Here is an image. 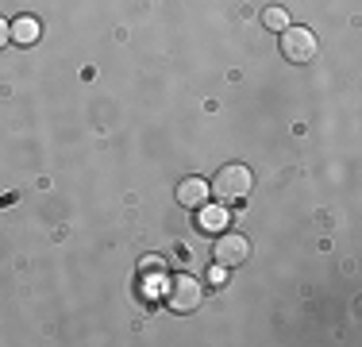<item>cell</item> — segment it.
I'll return each instance as SVG.
<instances>
[{"mask_svg": "<svg viewBox=\"0 0 362 347\" xmlns=\"http://www.w3.org/2000/svg\"><path fill=\"white\" fill-rule=\"evenodd\" d=\"M209 189L220 201H247L251 189H255V170L243 166V162H228V166L216 170V178L209 181Z\"/></svg>", "mask_w": 362, "mask_h": 347, "instance_id": "1", "label": "cell"}, {"mask_svg": "<svg viewBox=\"0 0 362 347\" xmlns=\"http://www.w3.org/2000/svg\"><path fill=\"white\" fill-rule=\"evenodd\" d=\"M151 266H154V271H162V258H158V255H146V258H139V271H151Z\"/></svg>", "mask_w": 362, "mask_h": 347, "instance_id": "11", "label": "cell"}, {"mask_svg": "<svg viewBox=\"0 0 362 347\" xmlns=\"http://www.w3.org/2000/svg\"><path fill=\"white\" fill-rule=\"evenodd\" d=\"M8 42H12V23H8L4 16H0V50H4Z\"/></svg>", "mask_w": 362, "mask_h": 347, "instance_id": "10", "label": "cell"}, {"mask_svg": "<svg viewBox=\"0 0 362 347\" xmlns=\"http://www.w3.org/2000/svg\"><path fill=\"white\" fill-rule=\"evenodd\" d=\"M204 301V285L193 274H170L166 282V305L174 312H197Z\"/></svg>", "mask_w": 362, "mask_h": 347, "instance_id": "3", "label": "cell"}, {"mask_svg": "<svg viewBox=\"0 0 362 347\" xmlns=\"http://www.w3.org/2000/svg\"><path fill=\"white\" fill-rule=\"evenodd\" d=\"M228 220H231L228 208H204L201 205V220H197V224H201V232H223V228H228Z\"/></svg>", "mask_w": 362, "mask_h": 347, "instance_id": "7", "label": "cell"}, {"mask_svg": "<svg viewBox=\"0 0 362 347\" xmlns=\"http://www.w3.org/2000/svg\"><path fill=\"white\" fill-rule=\"evenodd\" d=\"M42 39V23L35 16H20V20L12 23V42H20V47H35Z\"/></svg>", "mask_w": 362, "mask_h": 347, "instance_id": "6", "label": "cell"}, {"mask_svg": "<svg viewBox=\"0 0 362 347\" xmlns=\"http://www.w3.org/2000/svg\"><path fill=\"white\" fill-rule=\"evenodd\" d=\"M278 47H281V55H286V62H293V66H308V62L316 58V50H320V39H316V31L289 23V28L281 31Z\"/></svg>", "mask_w": 362, "mask_h": 347, "instance_id": "2", "label": "cell"}, {"mask_svg": "<svg viewBox=\"0 0 362 347\" xmlns=\"http://www.w3.org/2000/svg\"><path fill=\"white\" fill-rule=\"evenodd\" d=\"M262 23H266V31H286L289 28V12L278 8V4H270V8H262Z\"/></svg>", "mask_w": 362, "mask_h": 347, "instance_id": "8", "label": "cell"}, {"mask_svg": "<svg viewBox=\"0 0 362 347\" xmlns=\"http://www.w3.org/2000/svg\"><path fill=\"white\" fill-rule=\"evenodd\" d=\"M204 278H209L212 285H223V282H228V271H223V266H216V263H212V266H209V274H204Z\"/></svg>", "mask_w": 362, "mask_h": 347, "instance_id": "9", "label": "cell"}, {"mask_svg": "<svg viewBox=\"0 0 362 347\" xmlns=\"http://www.w3.org/2000/svg\"><path fill=\"white\" fill-rule=\"evenodd\" d=\"M174 197H177L181 208H201V205H209L212 189H209V181H204V178H181Z\"/></svg>", "mask_w": 362, "mask_h": 347, "instance_id": "5", "label": "cell"}, {"mask_svg": "<svg viewBox=\"0 0 362 347\" xmlns=\"http://www.w3.org/2000/svg\"><path fill=\"white\" fill-rule=\"evenodd\" d=\"M251 258V239L243 232H220L216 243H212V263L223 266V271H235Z\"/></svg>", "mask_w": 362, "mask_h": 347, "instance_id": "4", "label": "cell"}, {"mask_svg": "<svg viewBox=\"0 0 362 347\" xmlns=\"http://www.w3.org/2000/svg\"><path fill=\"white\" fill-rule=\"evenodd\" d=\"M16 201H20V193H4V197H0V208H8V205H16Z\"/></svg>", "mask_w": 362, "mask_h": 347, "instance_id": "12", "label": "cell"}]
</instances>
